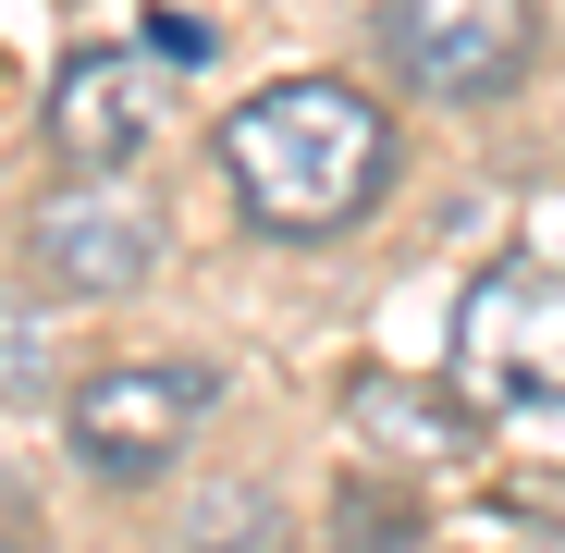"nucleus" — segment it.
Here are the masks:
<instances>
[{
	"label": "nucleus",
	"mask_w": 565,
	"mask_h": 553,
	"mask_svg": "<svg viewBox=\"0 0 565 553\" xmlns=\"http://www.w3.org/2000/svg\"><path fill=\"white\" fill-rule=\"evenodd\" d=\"M148 38H160V62H210V25H198V13H160Z\"/></svg>",
	"instance_id": "11"
},
{
	"label": "nucleus",
	"mask_w": 565,
	"mask_h": 553,
	"mask_svg": "<svg viewBox=\"0 0 565 553\" xmlns=\"http://www.w3.org/2000/svg\"><path fill=\"white\" fill-rule=\"evenodd\" d=\"M0 344H13V406H50V344H38V308L13 296V320H0Z\"/></svg>",
	"instance_id": "10"
},
{
	"label": "nucleus",
	"mask_w": 565,
	"mask_h": 553,
	"mask_svg": "<svg viewBox=\"0 0 565 553\" xmlns=\"http://www.w3.org/2000/svg\"><path fill=\"white\" fill-rule=\"evenodd\" d=\"M38 124H50L62 172H136L148 136H160V74H148V50H62Z\"/></svg>",
	"instance_id": "6"
},
{
	"label": "nucleus",
	"mask_w": 565,
	"mask_h": 553,
	"mask_svg": "<svg viewBox=\"0 0 565 553\" xmlns=\"http://www.w3.org/2000/svg\"><path fill=\"white\" fill-rule=\"evenodd\" d=\"M25 258L62 296H136L160 270V210L124 172H74V184H50V198L25 210Z\"/></svg>",
	"instance_id": "5"
},
{
	"label": "nucleus",
	"mask_w": 565,
	"mask_h": 553,
	"mask_svg": "<svg viewBox=\"0 0 565 553\" xmlns=\"http://www.w3.org/2000/svg\"><path fill=\"white\" fill-rule=\"evenodd\" d=\"M210 394H222V369H210V357H124V369H99V382L62 406V443H74V468H86V480L148 492L172 455L198 443Z\"/></svg>",
	"instance_id": "3"
},
{
	"label": "nucleus",
	"mask_w": 565,
	"mask_h": 553,
	"mask_svg": "<svg viewBox=\"0 0 565 553\" xmlns=\"http://www.w3.org/2000/svg\"><path fill=\"white\" fill-rule=\"evenodd\" d=\"M455 382L480 394L492 418L565 406V270L504 258V270L467 284V308H455Z\"/></svg>",
	"instance_id": "4"
},
{
	"label": "nucleus",
	"mask_w": 565,
	"mask_h": 553,
	"mask_svg": "<svg viewBox=\"0 0 565 553\" xmlns=\"http://www.w3.org/2000/svg\"><path fill=\"white\" fill-rule=\"evenodd\" d=\"M369 38H382V74L406 99H430V111H492L541 62V13L529 0H382Z\"/></svg>",
	"instance_id": "2"
},
{
	"label": "nucleus",
	"mask_w": 565,
	"mask_h": 553,
	"mask_svg": "<svg viewBox=\"0 0 565 553\" xmlns=\"http://www.w3.org/2000/svg\"><path fill=\"white\" fill-rule=\"evenodd\" d=\"M418 541V504L382 492V480H344L332 492V553H406Z\"/></svg>",
	"instance_id": "9"
},
{
	"label": "nucleus",
	"mask_w": 565,
	"mask_h": 553,
	"mask_svg": "<svg viewBox=\"0 0 565 553\" xmlns=\"http://www.w3.org/2000/svg\"><path fill=\"white\" fill-rule=\"evenodd\" d=\"M344 406H356L369 443H394V455H467V443H480V418H492L455 369H443V382H394V369H369Z\"/></svg>",
	"instance_id": "7"
},
{
	"label": "nucleus",
	"mask_w": 565,
	"mask_h": 553,
	"mask_svg": "<svg viewBox=\"0 0 565 553\" xmlns=\"http://www.w3.org/2000/svg\"><path fill=\"white\" fill-rule=\"evenodd\" d=\"M222 184H234V222L270 234V246H332L382 210L394 184V111L344 74H282L258 86L246 111H222L210 136Z\"/></svg>",
	"instance_id": "1"
},
{
	"label": "nucleus",
	"mask_w": 565,
	"mask_h": 553,
	"mask_svg": "<svg viewBox=\"0 0 565 553\" xmlns=\"http://www.w3.org/2000/svg\"><path fill=\"white\" fill-rule=\"evenodd\" d=\"M184 553H296V529H282L270 492H210L184 517Z\"/></svg>",
	"instance_id": "8"
}]
</instances>
